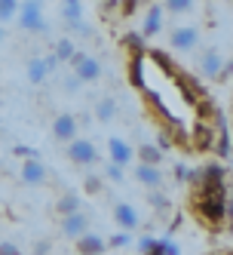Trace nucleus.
<instances>
[{
	"label": "nucleus",
	"mask_w": 233,
	"mask_h": 255,
	"mask_svg": "<svg viewBox=\"0 0 233 255\" xmlns=\"http://www.w3.org/2000/svg\"><path fill=\"white\" fill-rule=\"evenodd\" d=\"M227 175H230V172L224 169V163H206V166L193 169L190 185H224Z\"/></svg>",
	"instance_id": "8"
},
{
	"label": "nucleus",
	"mask_w": 233,
	"mask_h": 255,
	"mask_svg": "<svg viewBox=\"0 0 233 255\" xmlns=\"http://www.w3.org/2000/svg\"><path fill=\"white\" fill-rule=\"evenodd\" d=\"M71 68H74V74H77L83 83H95V80H101V74H104L101 62H98L95 56H89V52H77V56L71 59Z\"/></svg>",
	"instance_id": "6"
},
{
	"label": "nucleus",
	"mask_w": 233,
	"mask_h": 255,
	"mask_svg": "<svg viewBox=\"0 0 233 255\" xmlns=\"http://www.w3.org/2000/svg\"><path fill=\"white\" fill-rule=\"evenodd\" d=\"M224 231H227V234H233V218H227V225H224Z\"/></svg>",
	"instance_id": "38"
},
{
	"label": "nucleus",
	"mask_w": 233,
	"mask_h": 255,
	"mask_svg": "<svg viewBox=\"0 0 233 255\" xmlns=\"http://www.w3.org/2000/svg\"><path fill=\"white\" fill-rule=\"evenodd\" d=\"M101 185H104V178H101V172H92V175H86V194H98L101 191Z\"/></svg>",
	"instance_id": "29"
},
{
	"label": "nucleus",
	"mask_w": 233,
	"mask_h": 255,
	"mask_svg": "<svg viewBox=\"0 0 233 255\" xmlns=\"http://www.w3.org/2000/svg\"><path fill=\"white\" fill-rule=\"evenodd\" d=\"M163 9L172 12V15H190L196 9V0H166Z\"/></svg>",
	"instance_id": "24"
},
{
	"label": "nucleus",
	"mask_w": 233,
	"mask_h": 255,
	"mask_svg": "<svg viewBox=\"0 0 233 255\" xmlns=\"http://www.w3.org/2000/svg\"><path fill=\"white\" fill-rule=\"evenodd\" d=\"M0 255H25L15 243H0Z\"/></svg>",
	"instance_id": "34"
},
{
	"label": "nucleus",
	"mask_w": 233,
	"mask_h": 255,
	"mask_svg": "<svg viewBox=\"0 0 233 255\" xmlns=\"http://www.w3.org/2000/svg\"><path fill=\"white\" fill-rule=\"evenodd\" d=\"M123 49H126L129 56H145V52H148L145 34H141V31H126V34H123Z\"/></svg>",
	"instance_id": "20"
},
{
	"label": "nucleus",
	"mask_w": 233,
	"mask_h": 255,
	"mask_svg": "<svg viewBox=\"0 0 233 255\" xmlns=\"http://www.w3.org/2000/svg\"><path fill=\"white\" fill-rule=\"evenodd\" d=\"M138 3H141V0H117V9H120L123 19H129V15H135Z\"/></svg>",
	"instance_id": "30"
},
{
	"label": "nucleus",
	"mask_w": 233,
	"mask_h": 255,
	"mask_svg": "<svg viewBox=\"0 0 233 255\" xmlns=\"http://www.w3.org/2000/svg\"><path fill=\"white\" fill-rule=\"evenodd\" d=\"M126 166H120V163H111L107 160L104 166H101V178L104 181H111V185H123V181H126V172H123Z\"/></svg>",
	"instance_id": "22"
},
{
	"label": "nucleus",
	"mask_w": 233,
	"mask_h": 255,
	"mask_svg": "<svg viewBox=\"0 0 233 255\" xmlns=\"http://www.w3.org/2000/svg\"><path fill=\"white\" fill-rule=\"evenodd\" d=\"M6 43V31H3V25H0V46Z\"/></svg>",
	"instance_id": "37"
},
{
	"label": "nucleus",
	"mask_w": 233,
	"mask_h": 255,
	"mask_svg": "<svg viewBox=\"0 0 233 255\" xmlns=\"http://www.w3.org/2000/svg\"><path fill=\"white\" fill-rule=\"evenodd\" d=\"M74 243H77V255H101L107 249V240H104L101 234H92V231L80 234Z\"/></svg>",
	"instance_id": "16"
},
{
	"label": "nucleus",
	"mask_w": 233,
	"mask_h": 255,
	"mask_svg": "<svg viewBox=\"0 0 233 255\" xmlns=\"http://www.w3.org/2000/svg\"><path fill=\"white\" fill-rule=\"evenodd\" d=\"M132 175H135L138 185H145L148 191H156V188H163V185H166L163 169H159V166H151V163H138Z\"/></svg>",
	"instance_id": "11"
},
{
	"label": "nucleus",
	"mask_w": 233,
	"mask_h": 255,
	"mask_svg": "<svg viewBox=\"0 0 233 255\" xmlns=\"http://www.w3.org/2000/svg\"><path fill=\"white\" fill-rule=\"evenodd\" d=\"M138 249H141V255H163V237H141L138 240Z\"/></svg>",
	"instance_id": "25"
},
{
	"label": "nucleus",
	"mask_w": 233,
	"mask_h": 255,
	"mask_svg": "<svg viewBox=\"0 0 233 255\" xmlns=\"http://www.w3.org/2000/svg\"><path fill=\"white\" fill-rule=\"evenodd\" d=\"M135 157H138V163H151V166H163V160H166V151L148 141V144H138V148H135Z\"/></svg>",
	"instance_id": "18"
},
{
	"label": "nucleus",
	"mask_w": 233,
	"mask_h": 255,
	"mask_svg": "<svg viewBox=\"0 0 233 255\" xmlns=\"http://www.w3.org/2000/svg\"><path fill=\"white\" fill-rule=\"evenodd\" d=\"M68 28L74 31V34H80V37H92V34H95L92 28H89V22H86V19H80V22H71Z\"/></svg>",
	"instance_id": "31"
},
{
	"label": "nucleus",
	"mask_w": 233,
	"mask_h": 255,
	"mask_svg": "<svg viewBox=\"0 0 233 255\" xmlns=\"http://www.w3.org/2000/svg\"><path fill=\"white\" fill-rule=\"evenodd\" d=\"M92 114H95L98 123H114L117 114H120V105H117L114 96H98L95 105H92Z\"/></svg>",
	"instance_id": "17"
},
{
	"label": "nucleus",
	"mask_w": 233,
	"mask_h": 255,
	"mask_svg": "<svg viewBox=\"0 0 233 255\" xmlns=\"http://www.w3.org/2000/svg\"><path fill=\"white\" fill-rule=\"evenodd\" d=\"M46 252H49V243L46 240H40L37 246H34V255H46Z\"/></svg>",
	"instance_id": "36"
},
{
	"label": "nucleus",
	"mask_w": 233,
	"mask_h": 255,
	"mask_svg": "<svg viewBox=\"0 0 233 255\" xmlns=\"http://www.w3.org/2000/svg\"><path fill=\"white\" fill-rule=\"evenodd\" d=\"M114 222H117L120 231H135L141 225V212L135 209V203L120 200V203H114Z\"/></svg>",
	"instance_id": "9"
},
{
	"label": "nucleus",
	"mask_w": 233,
	"mask_h": 255,
	"mask_svg": "<svg viewBox=\"0 0 233 255\" xmlns=\"http://www.w3.org/2000/svg\"><path fill=\"white\" fill-rule=\"evenodd\" d=\"M175 181H181V185H190V175H193V169L187 166V163H175Z\"/></svg>",
	"instance_id": "28"
},
{
	"label": "nucleus",
	"mask_w": 233,
	"mask_h": 255,
	"mask_svg": "<svg viewBox=\"0 0 233 255\" xmlns=\"http://www.w3.org/2000/svg\"><path fill=\"white\" fill-rule=\"evenodd\" d=\"M148 206L154 212H169L172 203H169V197L163 194V188H156V191H148Z\"/></svg>",
	"instance_id": "23"
},
{
	"label": "nucleus",
	"mask_w": 233,
	"mask_h": 255,
	"mask_svg": "<svg viewBox=\"0 0 233 255\" xmlns=\"http://www.w3.org/2000/svg\"><path fill=\"white\" fill-rule=\"evenodd\" d=\"M19 0H0V22H12L19 15Z\"/></svg>",
	"instance_id": "26"
},
{
	"label": "nucleus",
	"mask_w": 233,
	"mask_h": 255,
	"mask_svg": "<svg viewBox=\"0 0 233 255\" xmlns=\"http://www.w3.org/2000/svg\"><path fill=\"white\" fill-rule=\"evenodd\" d=\"M68 157H71V163H77V166H98L101 163V151L89 138L68 141Z\"/></svg>",
	"instance_id": "5"
},
{
	"label": "nucleus",
	"mask_w": 233,
	"mask_h": 255,
	"mask_svg": "<svg viewBox=\"0 0 233 255\" xmlns=\"http://www.w3.org/2000/svg\"><path fill=\"white\" fill-rule=\"evenodd\" d=\"M56 68H59V59H56V56H34V59H28V68H25L28 83H34V86L46 83V77H49Z\"/></svg>",
	"instance_id": "7"
},
{
	"label": "nucleus",
	"mask_w": 233,
	"mask_h": 255,
	"mask_svg": "<svg viewBox=\"0 0 233 255\" xmlns=\"http://www.w3.org/2000/svg\"><path fill=\"white\" fill-rule=\"evenodd\" d=\"M120 246H132V231H120L107 240V249H120Z\"/></svg>",
	"instance_id": "27"
},
{
	"label": "nucleus",
	"mask_w": 233,
	"mask_h": 255,
	"mask_svg": "<svg viewBox=\"0 0 233 255\" xmlns=\"http://www.w3.org/2000/svg\"><path fill=\"white\" fill-rule=\"evenodd\" d=\"M15 22H19V28L28 31V34H46L49 22H46V12H43V0H22Z\"/></svg>",
	"instance_id": "2"
},
{
	"label": "nucleus",
	"mask_w": 233,
	"mask_h": 255,
	"mask_svg": "<svg viewBox=\"0 0 233 255\" xmlns=\"http://www.w3.org/2000/svg\"><path fill=\"white\" fill-rule=\"evenodd\" d=\"M163 255H181V246L172 243L169 237H163Z\"/></svg>",
	"instance_id": "33"
},
{
	"label": "nucleus",
	"mask_w": 233,
	"mask_h": 255,
	"mask_svg": "<svg viewBox=\"0 0 233 255\" xmlns=\"http://www.w3.org/2000/svg\"><path fill=\"white\" fill-rule=\"evenodd\" d=\"M80 86H83V80H80L77 74H68V77H65V93H77Z\"/></svg>",
	"instance_id": "32"
},
{
	"label": "nucleus",
	"mask_w": 233,
	"mask_h": 255,
	"mask_svg": "<svg viewBox=\"0 0 233 255\" xmlns=\"http://www.w3.org/2000/svg\"><path fill=\"white\" fill-rule=\"evenodd\" d=\"M59 228H62V234H65V237H71V240H77L80 234H86V231H89V215H86L83 209H77V212L65 215L62 222H59Z\"/></svg>",
	"instance_id": "13"
},
{
	"label": "nucleus",
	"mask_w": 233,
	"mask_h": 255,
	"mask_svg": "<svg viewBox=\"0 0 233 255\" xmlns=\"http://www.w3.org/2000/svg\"><path fill=\"white\" fill-rule=\"evenodd\" d=\"M19 175H22V181H25V185H31V188H40V185H46V166H43V163H40L37 157H28V160L22 163Z\"/></svg>",
	"instance_id": "14"
},
{
	"label": "nucleus",
	"mask_w": 233,
	"mask_h": 255,
	"mask_svg": "<svg viewBox=\"0 0 233 255\" xmlns=\"http://www.w3.org/2000/svg\"><path fill=\"white\" fill-rule=\"evenodd\" d=\"M200 40H203V28L200 25H175L169 31V46L175 52H193V49H200Z\"/></svg>",
	"instance_id": "3"
},
{
	"label": "nucleus",
	"mask_w": 233,
	"mask_h": 255,
	"mask_svg": "<svg viewBox=\"0 0 233 255\" xmlns=\"http://www.w3.org/2000/svg\"><path fill=\"white\" fill-rule=\"evenodd\" d=\"M190 209L209 231L227 225V181L224 185H190Z\"/></svg>",
	"instance_id": "1"
},
{
	"label": "nucleus",
	"mask_w": 233,
	"mask_h": 255,
	"mask_svg": "<svg viewBox=\"0 0 233 255\" xmlns=\"http://www.w3.org/2000/svg\"><path fill=\"white\" fill-rule=\"evenodd\" d=\"M163 22H166V9L159 3H151V9L145 12V19H141V34H145V40L156 37V34L163 31Z\"/></svg>",
	"instance_id": "15"
},
{
	"label": "nucleus",
	"mask_w": 233,
	"mask_h": 255,
	"mask_svg": "<svg viewBox=\"0 0 233 255\" xmlns=\"http://www.w3.org/2000/svg\"><path fill=\"white\" fill-rule=\"evenodd\" d=\"M15 154H19V157H34V148H25V144H19V148H15Z\"/></svg>",
	"instance_id": "35"
},
{
	"label": "nucleus",
	"mask_w": 233,
	"mask_h": 255,
	"mask_svg": "<svg viewBox=\"0 0 233 255\" xmlns=\"http://www.w3.org/2000/svg\"><path fill=\"white\" fill-rule=\"evenodd\" d=\"M212 255H224V252H212Z\"/></svg>",
	"instance_id": "39"
},
{
	"label": "nucleus",
	"mask_w": 233,
	"mask_h": 255,
	"mask_svg": "<svg viewBox=\"0 0 233 255\" xmlns=\"http://www.w3.org/2000/svg\"><path fill=\"white\" fill-rule=\"evenodd\" d=\"M77 129H80V123L74 114H59L56 120H52V138L56 141H74L77 138Z\"/></svg>",
	"instance_id": "12"
},
{
	"label": "nucleus",
	"mask_w": 233,
	"mask_h": 255,
	"mask_svg": "<svg viewBox=\"0 0 233 255\" xmlns=\"http://www.w3.org/2000/svg\"><path fill=\"white\" fill-rule=\"evenodd\" d=\"M80 209V194H74V191H65L56 203H52V212H56L59 218H65V215H71V212H77Z\"/></svg>",
	"instance_id": "19"
},
{
	"label": "nucleus",
	"mask_w": 233,
	"mask_h": 255,
	"mask_svg": "<svg viewBox=\"0 0 233 255\" xmlns=\"http://www.w3.org/2000/svg\"><path fill=\"white\" fill-rule=\"evenodd\" d=\"M107 157H111V163L129 166V163L135 160V148L123 135H111V138H107Z\"/></svg>",
	"instance_id": "10"
},
{
	"label": "nucleus",
	"mask_w": 233,
	"mask_h": 255,
	"mask_svg": "<svg viewBox=\"0 0 233 255\" xmlns=\"http://www.w3.org/2000/svg\"><path fill=\"white\" fill-rule=\"evenodd\" d=\"M77 52H80V49H77L74 40H71V37H62V40H56V49H52V56H56L59 65H62V62H71V59L77 56Z\"/></svg>",
	"instance_id": "21"
},
{
	"label": "nucleus",
	"mask_w": 233,
	"mask_h": 255,
	"mask_svg": "<svg viewBox=\"0 0 233 255\" xmlns=\"http://www.w3.org/2000/svg\"><path fill=\"white\" fill-rule=\"evenodd\" d=\"M196 71H200L203 77H224L227 74V62H224L221 46H206L200 56H196Z\"/></svg>",
	"instance_id": "4"
}]
</instances>
